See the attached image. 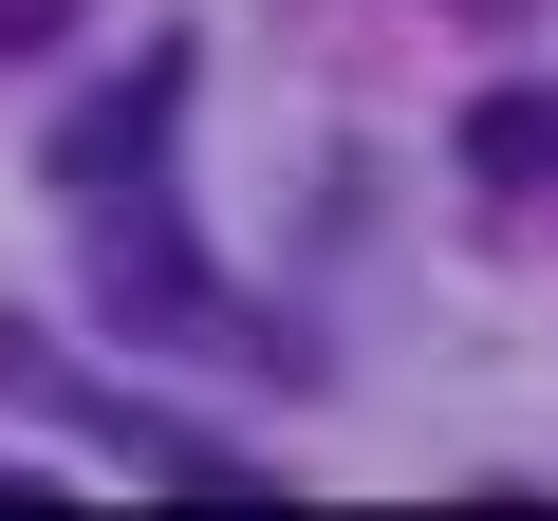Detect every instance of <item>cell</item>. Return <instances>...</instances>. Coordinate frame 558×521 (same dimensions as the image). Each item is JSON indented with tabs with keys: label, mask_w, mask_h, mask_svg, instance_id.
Masks as SVG:
<instances>
[{
	"label": "cell",
	"mask_w": 558,
	"mask_h": 521,
	"mask_svg": "<svg viewBox=\"0 0 558 521\" xmlns=\"http://www.w3.org/2000/svg\"><path fill=\"white\" fill-rule=\"evenodd\" d=\"M75 428H94L112 465H149V484H186V502H279V484H260L242 447H205V428H168V410H131V391H94Z\"/></svg>",
	"instance_id": "obj_2"
},
{
	"label": "cell",
	"mask_w": 558,
	"mask_h": 521,
	"mask_svg": "<svg viewBox=\"0 0 558 521\" xmlns=\"http://www.w3.org/2000/svg\"><path fill=\"white\" fill-rule=\"evenodd\" d=\"M484 20H502V0H484Z\"/></svg>",
	"instance_id": "obj_7"
},
{
	"label": "cell",
	"mask_w": 558,
	"mask_h": 521,
	"mask_svg": "<svg viewBox=\"0 0 558 521\" xmlns=\"http://www.w3.org/2000/svg\"><path fill=\"white\" fill-rule=\"evenodd\" d=\"M75 20H94V0H0V57H57Z\"/></svg>",
	"instance_id": "obj_5"
},
{
	"label": "cell",
	"mask_w": 558,
	"mask_h": 521,
	"mask_svg": "<svg viewBox=\"0 0 558 521\" xmlns=\"http://www.w3.org/2000/svg\"><path fill=\"white\" fill-rule=\"evenodd\" d=\"M465 168H484V186H558V75L465 94Z\"/></svg>",
	"instance_id": "obj_4"
},
{
	"label": "cell",
	"mask_w": 558,
	"mask_h": 521,
	"mask_svg": "<svg viewBox=\"0 0 558 521\" xmlns=\"http://www.w3.org/2000/svg\"><path fill=\"white\" fill-rule=\"evenodd\" d=\"M75 205H94V299H112V336H242V317H223V280L186 260L168 168H112V186H75Z\"/></svg>",
	"instance_id": "obj_1"
},
{
	"label": "cell",
	"mask_w": 558,
	"mask_h": 521,
	"mask_svg": "<svg viewBox=\"0 0 558 521\" xmlns=\"http://www.w3.org/2000/svg\"><path fill=\"white\" fill-rule=\"evenodd\" d=\"M0 502H57V465H0Z\"/></svg>",
	"instance_id": "obj_6"
},
{
	"label": "cell",
	"mask_w": 558,
	"mask_h": 521,
	"mask_svg": "<svg viewBox=\"0 0 558 521\" xmlns=\"http://www.w3.org/2000/svg\"><path fill=\"white\" fill-rule=\"evenodd\" d=\"M168 112H186V57H131V94L57 131V186H112V168H149V149H168Z\"/></svg>",
	"instance_id": "obj_3"
}]
</instances>
